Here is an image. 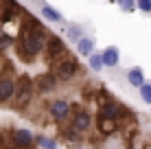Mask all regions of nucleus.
<instances>
[{
	"instance_id": "obj_1",
	"label": "nucleus",
	"mask_w": 151,
	"mask_h": 149,
	"mask_svg": "<svg viewBox=\"0 0 151 149\" xmlns=\"http://www.w3.org/2000/svg\"><path fill=\"white\" fill-rule=\"evenodd\" d=\"M46 46V33L44 27L37 22L35 18H29L27 24L22 27L20 33V42H18V53L24 61H31L35 55H40V50Z\"/></svg>"
},
{
	"instance_id": "obj_2",
	"label": "nucleus",
	"mask_w": 151,
	"mask_h": 149,
	"mask_svg": "<svg viewBox=\"0 0 151 149\" xmlns=\"http://www.w3.org/2000/svg\"><path fill=\"white\" fill-rule=\"evenodd\" d=\"M33 90H35V83L29 79V77H20L18 79V83H15V94H13V99H15V107H27L31 103V99H33Z\"/></svg>"
},
{
	"instance_id": "obj_3",
	"label": "nucleus",
	"mask_w": 151,
	"mask_h": 149,
	"mask_svg": "<svg viewBox=\"0 0 151 149\" xmlns=\"http://www.w3.org/2000/svg\"><path fill=\"white\" fill-rule=\"evenodd\" d=\"M46 61H57L64 57L66 53V44L61 37H57V35H48V40H46Z\"/></svg>"
},
{
	"instance_id": "obj_4",
	"label": "nucleus",
	"mask_w": 151,
	"mask_h": 149,
	"mask_svg": "<svg viewBox=\"0 0 151 149\" xmlns=\"http://www.w3.org/2000/svg\"><path fill=\"white\" fill-rule=\"evenodd\" d=\"M75 73H77V61L72 59V57L57 59V64H55V77L59 81H68Z\"/></svg>"
},
{
	"instance_id": "obj_5",
	"label": "nucleus",
	"mask_w": 151,
	"mask_h": 149,
	"mask_svg": "<svg viewBox=\"0 0 151 149\" xmlns=\"http://www.w3.org/2000/svg\"><path fill=\"white\" fill-rule=\"evenodd\" d=\"M15 83H18V81H15V77H11V75H2V77H0V103L13 99Z\"/></svg>"
},
{
	"instance_id": "obj_6",
	"label": "nucleus",
	"mask_w": 151,
	"mask_h": 149,
	"mask_svg": "<svg viewBox=\"0 0 151 149\" xmlns=\"http://www.w3.org/2000/svg\"><path fill=\"white\" fill-rule=\"evenodd\" d=\"M33 134H31L29 130H13L11 132V143H13V147H18V149H27L33 145Z\"/></svg>"
},
{
	"instance_id": "obj_7",
	"label": "nucleus",
	"mask_w": 151,
	"mask_h": 149,
	"mask_svg": "<svg viewBox=\"0 0 151 149\" xmlns=\"http://www.w3.org/2000/svg\"><path fill=\"white\" fill-rule=\"evenodd\" d=\"M92 125V116L88 114L86 110H79L75 116H72V130H77L79 134H86Z\"/></svg>"
},
{
	"instance_id": "obj_8",
	"label": "nucleus",
	"mask_w": 151,
	"mask_h": 149,
	"mask_svg": "<svg viewBox=\"0 0 151 149\" xmlns=\"http://www.w3.org/2000/svg\"><path fill=\"white\" fill-rule=\"evenodd\" d=\"M70 114V103L64 99H57L50 103V116H53L55 121H64L66 116Z\"/></svg>"
},
{
	"instance_id": "obj_9",
	"label": "nucleus",
	"mask_w": 151,
	"mask_h": 149,
	"mask_svg": "<svg viewBox=\"0 0 151 149\" xmlns=\"http://www.w3.org/2000/svg\"><path fill=\"white\" fill-rule=\"evenodd\" d=\"M101 59H103V66H107V68H114V66H118L121 53H118L116 46H107V48L101 53Z\"/></svg>"
},
{
	"instance_id": "obj_10",
	"label": "nucleus",
	"mask_w": 151,
	"mask_h": 149,
	"mask_svg": "<svg viewBox=\"0 0 151 149\" xmlns=\"http://www.w3.org/2000/svg\"><path fill=\"white\" fill-rule=\"evenodd\" d=\"M33 83H35V88L40 92H50V90H55V86H57V77L55 75H42V77H37V79L33 81Z\"/></svg>"
},
{
	"instance_id": "obj_11",
	"label": "nucleus",
	"mask_w": 151,
	"mask_h": 149,
	"mask_svg": "<svg viewBox=\"0 0 151 149\" xmlns=\"http://www.w3.org/2000/svg\"><path fill=\"white\" fill-rule=\"evenodd\" d=\"M121 110H123L121 105H116V103H112V101H107V103L101 105V110H99V116H105V119L118 121V116H121Z\"/></svg>"
},
{
	"instance_id": "obj_12",
	"label": "nucleus",
	"mask_w": 151,
	"mask_h": 149,
	"mask_svg": "<svg viewBox=\"0 0 151 149\" xmlns=\"http://www.w3.org/2000/svg\"><path fill=\"white\" fill-rule=\"evenodd\" d=\"M116 127H118V121L105 119V116H99V132H101V134L110 136V134H114V132H116Z\"/></svg>"
},
{
	"instance_id": "obj_13",
	"label": "nucleus",
	"mask_w": 151,
	"mask_h": 149,
	"mask_svg": "<svg viewBox=\"0 0 151 149\" xmlns=\"http://www.w3.org/2000/svg\"><path fill=\"white\" fill-rule=\"evenodd\" d=\"M77 50H79V55H83V57H90V55L94 53V42H92L90 37L77 40Z\"/></svg>"
},
{
	"instance_id": "obj_14",
	"label": "nucleus",
	"mask_w": 151,
	"mask_h": 149,
	"mask_svg": "<svg viewBox=\"0 0 151 149\" xmlns=\"http://www.w3.org/2000/svg\"><path fill=\"white\" fill-rule=\"evenodd\" d=\"M127 81L134 86V88H140V86L145 83V75H142V70L140 68H132L127 73Z\"/></svg>"
},
{
	"instance_id": "obj_15",
	"label": "nucleus",
	"mask_w": 151,
	"mask_h": 149,
	"mask_svg": "<svg viewBox=\"0 0 151 149\" xmlns=\"http://www.w3.org/2000/svg\"><path fill=\"white\" fill-rule=\"evenodd\" d=\"M42 15H44L46 20H50V22H61V13L57 11L55 7H50V4H44V7H42Z\"/></svg>"
},
{
	"instance_id": "obj_16",
	"label": "nucleus",
	"mask_w": 151,
	"mask_h": 149,
	"mask_svg": "<svg viewBox=\"0 0 151 149\" xmlns=\"http://www.w3.org/2000/svg\"><path fill=\"white\" fill-rule=\"evenodd\" d=\"M140 99H142L145 103L151 105V83H147V81L140 86Z\"/></svg>"
},
{
	"instance_id": "obj_17",
	"label": "nucleus",
	"mask_w": 151,
	"mask_h": 149,
	"mask_svg": "<svg viewBox=\"0 0 151 149\" xmlns=\"http://www.w3.org/2000/svg\"><path fill=\"white\" fill-rule=\"evenodd\" d=\"M37 140V145H42V149H57V143L53 138H46V136H37L35 138Z\"/></svg>"
},
{
	"instance_id": "obj_18",
	"label": "nucleus",
	"mask_w": 151,
	"mask_h": 149,
	"mask_svg": "<svg viewBox=\"0 0 151 149\" xmlns=\"http://www.w3.org/2000/svg\"><path fill=\"white\" fill-rule=\"evenodd\" d=\"M90 68L94 70V73H99V70L103 68V59H101V55H99V53H92L90 55Z\"/></svg>"
},
{
	"instance_id": "obj_19",
	"label": "nucleus",
	"mask_w": 151,
	"mask_h": 149,
	"mask_svg": "<svg viewBox=\"0 0 151 149\" xmlns=\"http://www.w3.org/2000/svg\"><path fill=\"white\" fill-rule=\"evenodd\" d=\"M68 37L72 40V42H77V40H81V37H83V31H81V27H77V24H72V27L68 29Z\"/></svg>"
},
{
	"instance_id": "obj_20",
	"label": "nucleus",
	"mask_w": 151,
	"mask_h": 149,
	"mask_svg": "<svg viewBox=\"0 0 151 149\" xmlns=\"http://www.w3.org/2000/svg\"><path fill=\"white\" fill-rule=\"evenodd\" d=\"M116 4H121V7L125 9L127 13H132L134 9H136V0H114Z\"/></svg>"
},
{
	"instance_id": "obj_21",
	"label": "nucleus",
	"mask_w": 151,
	"mask_h": 149,
	"mask_svg": "<svg viewBox=\"0 0 151 149\" xmlns=\"http://www.w3.org/2000/svg\"><path fill=\"white\" fill-rule=\"evenodd\" d=\"M64 138H66V140H70V143H79L81 140V136H79V132H77V130H66L64 132Z\"/></svg>"
},
{
	"instance_id": "obj_22",
	"label": "nucleus",
	"mask_w": 151,
	"mask_h": 149,
	"mask_svg": "<svg viewBox=\"0 0 151 149\" xmlns=\"http://www.w3.org/2000/svg\"><path fill=\"white\" fill-rule=\"evenodd\" d=\"M138 9H140V11L151 13V0H138Z\"/></svg>"
},
{
	"instance_id": "obj_23",
	"label": "nucleus",
	"mask_w": 151,
	"mask_h": 149,
	"mask_svg": "<svg viewBox=\"0 0 151 149\" xmlns=\"http://www.w3.org/2000/svg\"><path fill=\"white\" fill-rule=\"evenodd\" d=\"M9 44H11V40H9V37H0V50H4Z\"/></svg>"
},
{
	"instance_id": "obj_24",
	"label": "nucleus",
	"mask_w": 151,
	"mask_h": 149,
	"mask_svg": "<svg viewBox=\"0 0 151 149\" xmlns=\"http://www.w3.org/2000/svg\"><path fill=\"white\" fill-rule=\"evenodd\" d=\"M15 149H18V147H15Z\"/></svg>"
}]
</instances>
